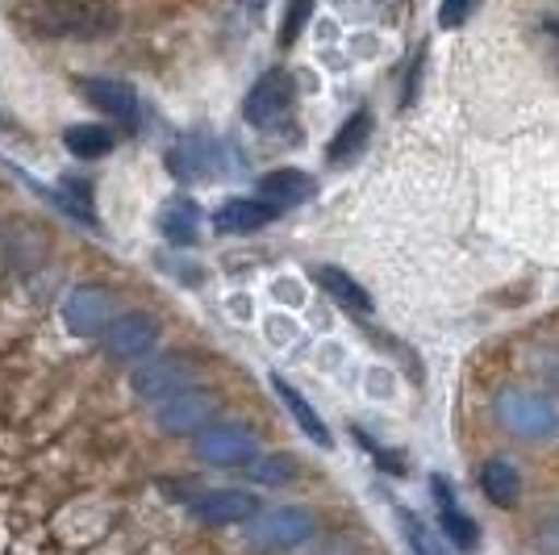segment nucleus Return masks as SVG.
<instances>
[{
  "label": "nucleus",
  "instance_id": "1a4fd4ad",
  "mask_svg": "<svg viewBox=\"0 0 559 555\" xmlns=\"http://www.w3.org/2000/svg\"><path fill=\"white\" fill-rule=\"evenodd\" d=\"M213 414H217V401L201 389H188V393L171 397L167 405H159L155 422L167 435H201L205 426H213Z\"/></svg>",
  "mask_w": 559,
  "mask_h": 555
},
{
  "label": "nucleus",
  "instance_id": "f3484780",
  "mask_svg": "<svg viewBox=\"0 0 559 555\" xmlns=\"http://www.w3.org/2000/svg\"><path fill=\"white\" fill-rule=\"evenodd\" d=\"M272 389H276V397L284 401V405H288V414L297 417V426H301L309 439L318 442V447H334V439H330V430H326V422H322V414H318V410H313V405H309V401H305V397L297 393V389H293L284 376H272Z\"/></svg>",
  "mask_w": 559,
  "mask_h": 555
},
{
  "label": "nucleus",
  "instance_id": "ddd939ff",
  "mask_svg": "<svg viewBox=\"0 0 559 555\" xmlns=\"http://www.w3.org/2000/svg\"><path fill=\"white\" fill-rule=\"evenodd\" d=\"M167 163H171V172L180 180H210L213 167H217V142L210 134H185L171 146Z\"/></svg>",
  "mask_w": 559,
  "mask_h": 555
},
{
  "label": "nucleus",
  "instance_id": "4be33fe9",
  "mask_svg": "<svg viewBox=\"0 0 559 555\" xmlns=\"http://www.w3.org/2000/svg\"><path fill=\"white\" fill-rule=\"evenodd\" d=\"M401 531H405V547H409L414 555H447L443 539L430 531L421 518L405 513V509H401Z\"/></svg>",
  "mask_w": 559,
  "mask_h": 555
},
{
  "label": "nucleus",
  "instance_id": "20e7f679",
  "mask_svg": "<svg viewBox=\"0 0 559 555\" xmlns=\"http://www.w3.org/2000/svg\"><path fill=\"white\" fill-rule=\"evenodd\" d=\"M100 343L121 364H142L159 343V322L151 314H139V309L134 314H117L114 322L100 330Z\"/></svg>",
  "mask_w": 559,
  "mask_h": 555
},
{
  "label": "nucleus",
  "instance_id": "aec40b11",
  "mask_svg": "<svg viewBox=\"0 0 559 555\" xmlns=\"http://www.w3.org/2000/svg\"><path fill=\"white\" fill-rule=\"evenodd\" d=\"M368 134H372V114L368 109H359V114H350L343 126H338V134H334V142L326 146V155H330V163H343V160H350L364 142H368Z\"/></svg>",
  "mask_w": 559,
  "mask_h": 555
},
{
  "label": "nucleus",
  "instance_id": "0eeeda50",
  "mask_svg": "<svg viewBox=\"0 0 559 555\" xmlns=\"http://www.w3.org/2000/svg\"><path fill=\"white\" fill-rule=\"evenodd\" d=\"M114 322V297L96 284H75L63 302V326L75 339H93Z\"/></svg>",
  "mask_w": 559,
  "mask_h": 555
},
{
  "label": "nucleus",
  "instance_id": "9d476101",
  "mask_svg": "<svg viewBox=\"0 0 559 555\" xmlns=\"http://www.w3.org/2000/svg\"><path fill=\"white\" fill-rule=\"evenodd\" d=\"M192 513L210 527H234V522H251L259 513V501L247 488H210L192 497Z\"/></svg>",
  "mask_w": 559,
  "mask_h": 555
},
{
  "label": "nucleus",
  "instance_id": "dca6fc26",
  "mask_svg": "<svg viewBox=\"0 0 559 555\" xmlns=\"http://www.w3.org/2000/svg\"><path fill=\"white\" fill-rule=\"evenodd\" d=\"M159 234H164L167 243H176V247L197 243V234H201V209L192 205L188 197L167 201V205L159 209Z\"/></svg>",
  "mask_w": 559,
  "mask_h": 555
},
{
  "label": "nucleus",
  "instance_id": "a211bd4d",
  "mask_svg": "<svg viewBox=\"0 0 559 555\" xmlns=\"http://www.w3.org/2000/svg\"><path fill=\"white\" fill-rule=\"evenodd\" d=\"M117 134L109 126H100V121H75L63 130V146H68L75 160H100V155H109L114 151Z\"/></svg>",
  "mask_w": 559,
  "mask_h": 555
},
{
  "label": "nucleus",
  "instance_id": "5701e85b",
  "mask_svg": "<svg viewBox=\"0 0 559 555\" xmlns=\"http://www.w3.org/2000/svg\"><path fill=\"white\" fill-rule=\"evenodd\" d=\"M255 485H284L288 476H293V468H288V460H280V456H255V460L242 468Z\"/></svg>",
  "mask_w": 559,
  "mask_h": 555
},
{
  "label": "nucleus",
  "instance_id": "412c9836",
  "mask_svg": "<svg viewBox=\"0 0 559 555\" xmlns=\"http://www.w3.org/2000/svg\"><path fill=\"white\" fill-rule=\"evenodd\" d=\"M439 527H443L447 543H455L460 552H476V547H480V527H476L460 506L439 509Z\"/></svg>",
  "mask_w": 559,
  "mask_h": 555
},
{
  "label": "nucleus",
  "instance_id": "f257e3e1",
  "mask_svg": "<svg viewBox=\"0 0 559 555\" xmlns=\"http://www.w3.org/2000/svg\"><path fill=\"white\" fill-rule=\"evenodd\" d=\"M13 22L22 25L25 34L38 38H105L117 29V9L109 4H80V0H50V4H22L13 9Z\"/></svg>",
  "mask_w": 559,
  "mask_h": 555
},
{
  "label": "nucleus",
  "instance_id": "b1692460",
  "mask_svg": "<svg viewBox=\"0 0 559 555\" xmlns=\"http://www.w3.org/2000/svg\"><path fill=\"white\" fill-rule=\"evenodd\" d=\"M309 17H313V4H293V9H288V17H284V34H280V38H284V43H293Z\"/></svg>",
  "mask_w": 559,
  "mask_h": 555
},
{
  "label": "nucleus",
  "instance_id": "6ab92c4d",
  "mask_svg": "<svg viewBox=\"0 0 559 555\" xmlns=\"http://www.w3.org/2000/svg\"><path fill=\"white\" fill-rule=\"evenodd\" d=\"M480 488H485L492 506H513L518 493H522V476L510 460H489L480 468Z\"/></svg>",
  "mask_w": 559,
  "mask_h": 555
},
{
  "label": "nucleus",
  "instance_id": "39448f33",
  "mask_svg": "<svg viewBox=\"0 0 559 555\" xmlns=\"http://www.w3.org/2000/svg\"><path fill=\"white\" fill-rule=\"evenodd\" d=\"M259 456V442L247 426H234V422H213L197 435V460L213 463V468H247Z\"/></svg>",
  "mask_w": 559,
  "mask_h": 555
},
{
  "label": "nucleus",
  "instance_id": "f8f14e48",
  "mask_svg": "<svg viewBox=\"0 0 559 555\" xmlns=\"http://www.w3.org/2000/svg\"><path fill=\"white\" fill-rule=\"evenodd\" d=\"M272 217H276V209L267 205V201H259V197H230V201H222L217 213H213V231L255 234V231H263Z\"/></svg>",
  "mask_w": 559,
  "mask_h": 555
},
{
  "label": "nucleus",
  "instance_id": "7ed1b4c3",
  "mask_svg": "<svg viewBox=\"0 0 559 555\" xmlns=\"http://www.w3.org/2000/svg\"><path fill=\"white\" fill-rule=\"evenodd\" d=\"M497 417H501V426L513 430L518 439L547 442L559 435L556 405L538 393H501V401H497Z\"/></svg>",
  "mask_w": 559,
  "mask_h": 555
},
{
  "label": "nucleus",
  "instance_id": "423d86ee",
  "mask_svg": "<svg viewBox=\"0 0 559 555\" xmlns=\"http://www.w3.org/2000/svg\"><path fill=\"white\" fill-rule=\"evenodd\" d=\"M192 368H188L185 359H151V364H139V368L130 371V389L134 397H142L146 405H167L171 397H180L192 389Z\"/></svg>",
  "mask_w": 559,
  "mask_h": 555
},
{
  "label": "nucleus",
  "instance_id": "bb28decb",
  "mask_svg": "<svg viewBox=\"0 0 559 555\" xmlns=\"http://www.w3.org/2000/svg\"><path fill=\"white\" fill-rule=\"evenodd\" d=\"M547 29H551V34L559 38V22H547Z\"/></svg>",
  "mask_w": 559,
  "mask_h": 555
},
{
  "label": "nucleus",
  "instance_id": "9b49d317",
  "mask_svg": "<svg viewBox=\"0 0 559 555\" xmlns=\"http://www.w3.org/2000/svg\"><path fill=\"white\" fill-rule=\"evenodd\" d=\"M80 88H84V96L93 101L100 114L114 117L121 130H134V126H139V93H134L126 80L96 75V80H84Z\"/></svg>",
  "mask_w": 559,
  "mask_h": 555
},
{
  "label": "nucleus",
  "instance_id": "393cba45",
  "mask_svg": "<svg viewBox=\"0 0 559 555\" xmlns=\"http://www.w3.org/2000/svg\"><path fill=\"white\" fill-rule=\"evenodd\" d=\"M430 493H435V501H439V509L455 506V493H451V485H447L443 476H430Z\"/></svg>",
  "mask_w": 559,
  "mask_h": 555
},
{
  "label": "nucleus",
  "instance_id": "4468645a",
  "mask_svg": "<svg viewBox=\"0 0 559 555\" xmlns=\"http://www.w3.org/2000/svg\"><path fill=\"white\" fill-rule=\"evenodd\" d=\"M313 176L301 172V167H276L267 176H259V201H267L272 209L280 205H301L313 197Z\"/></svg>",
  "mask_w": 559,
  "mask_h": 555
},
{
  "label": "nucleus",
  "instance_id": "6e6552de",
  "mask_svg": "<svg viewBox=\"0 0 559 555\" xmlns=\"http://www.w3.org/2000/svg\"><path fill=\"white\" fill-rule=\"evenodd\" d=\"M293 101H297V88H293V75L288 71H267V75H259L255 88L247 93V105H242V114L251 126H276L280 117H288L293 109Z\"/></svg>",
  "mask_w": 559,
  "mask_h": 555
},
{
  "label": "nucleus",
  "instance_id": "2eb2a0df",
  "mask_svg": "<svg viewBox=\"0 0 559 555\" xmlns=\"http://www.w3.org/2000/svg\"><path fill=\"white\" fill-rule=\"evenodd\" d=\"M313 280L326 288L330 302H338L343 309H350V314H372V297H368V288H364L355 276H347L343 268L322 263V268H313Z\"/></svg>",
  "mask_w": 559,
  "mask_h": 555
},
{
  "label": "nucleus",
  "instance_id": "a878e982",
  "mask_svg": "<svg viewBox=\"0 0 559 555\" xmlns=\"http://www.w3.org/2000/svg\"><path fill=\"white\" fill-rule=\"evenodd\" d=\"M467 17V4H443V9H439V22L443 25H460Z\"/></svg>",
  "mask_w": 559,
  "mask_h": 555
},
{
  "label": "nucleus",
  "instance_id": "f03ea898",
  "mask_svg": "<svg viewBox=\"0 0 559 555\" xmlns=\"http://www.w3.org/2000/svg\"><path fill=\"white\" fill-rule=\"evenodd\" d=\"M318 534V522L313 513H305L297 506H276L263 509L247 522V539L263 547V552H293V547H305L309 539Z\"/></svg>",
  "mask_w": 559,
  "mask_h": 555
}]
</instances>
